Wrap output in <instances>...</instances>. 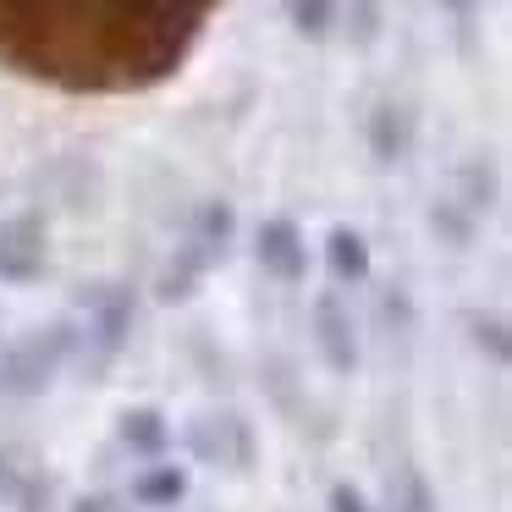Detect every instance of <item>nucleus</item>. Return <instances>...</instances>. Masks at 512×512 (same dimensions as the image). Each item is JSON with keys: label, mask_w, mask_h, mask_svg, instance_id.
I'll return each instance as SVG.
<instances>
[{"label": "nucleus", "mask_w": 512, "mask_h": 512, "mask_svg": "<svg viewBox=\"0 0 512 512\" xmlns=\"http://www.w3.org/2000/svg\"><path fill=\"white\" fill-rule=\"evenodd\" d=\"M78 325L72 320H56V325H45V331H28V336H17L12 347H0V397H17V402H28V397H45L50 391V380L67 369V358L78 353Z\"/></svg>", "instance_id": "obj_1"}, {"label": "nucleus", "mask_w": 512, "mask_h": 512, "mask_svg": "<svg viewBox=\"0 0 512 512\" xmlns=\"http://www.w3.org/2000/svg\"><path fill=\"white\" fill-rule=\"evenodd\" d=\"M188 452L210 468H232L248 474L254 468V424L243 413H199L188 424Z\"/></svg>", "instance_id": "obj_2"}, {"label": "nucleus", "mask_w": 512, "mask_h": 512, "mask_svg": "<svg viewBox=\"0 0 512 512\" xmlns=\"http://www.w3.org/2000/svg\"><path fill=\"white\" fill-rule=\"evenodd\" d=\"M45 259H50V226H45V215L23 210V215H6V221H0V281L28 287V281L45 276Z\"/></svg>", "instance_id": "obj_3"}, {"label": "nucleus", "mask_w": 512, "mask_h": 512, "mask_svg": "<svg viewBox=\"0 0 512 512\" xmlns=\"http://www.w3.org/2000/svg\"><path fill=\"white\" fill-rule=\"evenodd\" d=\"M78 309L89 314V342L100 347V358H116L133 336V287L122 281H94L78 292Z\"/></svg>", "instance_id": "obj_4"}, {"label": "nucleus", "mask_w": 512, "mask_h": 512, "mask_svg": "<svg viewBox=\"0 0 512 512\" xmlns=\"http://www.w3.org/2000/svg\"><path fill=\"white\" fill-rule=\"evenodd\" d=\"M309 325H314V347H320L325 369L331 375H353L358 369V325H353V309H347L336 292H320L309 309Z\"/></svg>", "instance_id": "obj_5"}, {"label": "nucleus", "mask_w": 512, "mask_h": 512, "mask_svg": "<svg viewBox=\"0 0 512 512\" xmlns=\"http://www.w3.org/2000/svg\"><path fill=\"white\" fill-rule=\"evenodd\" d=\"M254 259H259V270H265V276L298 287V281L309 276V243H303V226L287 221V215H270V221H259V232H254Z\"/></svg>", "instance_id": "obj_6"}, {"label": "nucleus", "mask_w": 512, "mask_h": 512, "mask_svg": "<svg viewBox=\"0 0 512 512\" xmlns=\"http://www.w3.org/2000/svg\"><path fill=\"white\" fill-rule=\"evenodd\" d=\"M408 149H413V116H408V105L380 100L375 111H369V155H375L380 166H397V160H408Z\"/></svg>", "instance_id": "obj_7"}, {"label": "nucleus", "mask_w": 512, "mask_h": 512, "mask_svg": "<svg viewBox=\"0 0 512 512\" xmlns=\"http://www.w3.org/2000/svg\"><path fill=\"white\" fill-rule=\"evenodd\" d=\"M325 265L342 287H364L369 270H375V254H369V237L358 226H331L325 232Z\"/></svg>", "instance_id": "obj_8"}, {"label": "nucleus", "mask_w": 512, "mask_h": 512, "mask_svg": "<svg viewBox=\"0 0 512 512\" xmlns=\"http://www.w3.org/2000/svg\"><path fill=\"white\" fill-rule=\"evenodd\" d=\"M116 441L127 446L133 457H160L171 446V424H166V413L160 408H127L122 419H116Z\"/></svg>", "instance_id": "obj_9"}, {"label": "nucleus", "mask_w": 512, "mask_h": 512, "mask_svg": "<svg viewBox=\"0 0 512 512\" xmlns=\"http://www.w3.org/2000/svg\"><path fill=\"white\" fill-rule=\"evenodd\" d=\"M232 237H237V210L226 199H204L199 204V215H193V232H188V243L199 248L204 259H226V248H232Z\"/></svg>", "instance_id": "obj_10"}, {"label": "nucleus", "mask_w": 512, "mask_h": 512, "mask_svg": "<svg viewBox=\"0 0 512 512\" xmlns=\"http://www.w3.org/2000/svg\"><path fill=\"white\" fill-rule=\"evenodd\" d=\"M182 496H188V468H177V463L149 457V468L133 474V501L138 507H177Z\"/></svg>", "instance_id": "obj_11"}, {"label": "nucleus", "mask_w": 512, "mask_h": 512, "mask_svg": "<svg viewBox=\"0 0 512 512\" xmlns=\"http://www.w3.org/2000/svg\"><path fill=\"white\" fill-rule=\"evenodd\" d=\"M204 270H210V259H204L193 243H182L177 254H171V265L160 270L155 298H160V303H188V298H193V287L204 281Z\"/></svg>", "instance_id": "obj_12"}, {"label": "nucleus", "mask_w": 512, "mask_h": 512, "mask_svg": "<svg viewBox=\"0 0 512 512\" xmlns=\"http://www.w3.org/2000/svg\"><path fill=\"white\" fill-rule=\"evenodd\" d=\"M430 232L452 248H468L474 243V210H463L457 199H435L430 204Z\"/></svg>", "instance_id": "obj_13"}, {"label": "nucleus", "mask_w": 512, "mask_h": 512, "mask_svg": "<svg viewBox=\"0 0 512 512\" xmlns=\"http://www.w3.org/2000/svg\"><path fill=\"white\" fill-rule=\"evenodd\" d=\"M287 17L303 39H325L342 17V0H287Z\"/></svg>", "instance_id": "obj_14"}, {"label": "nucleus", "mask_w": 512, "mask_h": 512, "mask_svg": "<svg viewBox=\"0 0 512 512\" xmlns=\"http://www.w3.org/2000/svg\"><path fill=\"white\" fill-rule=\"evenodd\" d=\"M457 204L474 210V215L496 204V171H490L485 160H468V166H463V199H457Z\"/></svg>", "instance_id": "obj_15"}, {"label": "nucleus", "mask_w": 512, "mask_h": 512, "mask_svg": "<svg viewBox=\"0 0 512 512\" xmlns=\"http://www.w3.org/2000/svg\"><path fill=\"white\" fill-rule=\"evenodd\" d=\"M468 331H474V347L479 353H490V364H507V325L496 320V314H474V320H468Z\"/></svg>", "instance_id": "obj_16"}, {"label": "nucleus", "mask_w": 512, "mask_h": 512, "mask_svg": "<svg viewBox=\"0 0 512 512\" xmlns=\"http://www.w3.org/2000/svg\"><path fill=\"white\" fill-rule=\"evenodd\" d=\"M391 490H397V512H441V496H435L430 479L413 474V468L402 474V485H391Z\"/></svg>", "instance_id": "obj_17"}, {"label": "nucleus", "mask_w": 512, "mask_h": 512, "mask_svg": "<svg viewBox=\"0 0 512 512\" xmlns=\"http://www.w3.org/2000/svg\"><path fill=\"white\" fill-rule=\"evenodd\" d=\"M347 34L353 45H369L380 34V0H353V12H347Z\"/></svg>", "instance_id": "obj_18"}, {"label": "nucleus", "mask_w": 512, "mask_h": 512, "mask_svg": "<svg viewBox=\"0 0 512 512\" xmlns=\"http://www.w3.org/2000/svg\"><path fill=\"white\" fill-rule=\"evenodd\" d=\"M325 512H375V507L364 501V490L342 479V485H331V496H325Z\"/></svg>", "instance_id": "obj_19"}, {"label": "nucleus", "mask_w": 512, "mask_h": 512, "mask_svg": "<svg viewBox=\"0 0 512 512\" xmlns=\"http://www.w3.org/2000/svg\"><path fill=\"white\" fill-rule=\"evenodd\" d=\"M380 320H386V325H413V303H408V292L391 287L386 298H380Z\"/></svg>", "instance_id": "obj_20"}, {"label": "nucleus", "mask_w": 512, "mask_h": 512, "mask_svg": "<svg viewBox=\"0 0 512 512\" xmlns=\"http://www.w3.org/2000/svg\"><path fill=\"white\" fill-rule=\"evenodd\" d=\"M72 512H122V501H116V496H83Z\"/></svg>", "instance_id": "obj_21"}, {"label": "nucleus", "mask_w": 512, "mask_h": 512, "mask_svg": "<svg viewBox=\"0 0 512 512\" xmlns=\"http://www.w3.org/2000/svg\"><path fill=\"white\" fill-rule=\"evenodd\" d=\"M446 12H474V0H441Z\"/></svg>", "instance_id": "obj_22"}]
</instances>
